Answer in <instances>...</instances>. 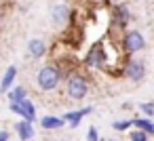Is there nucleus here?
Instances as JSON below:
<instances>
[{
    "mask_svg": "<svg viewBox=\"0 0 154 141\" xmlns=\"http://www.w3.org/2000/svg\"><path fill=\"white\" fill-rule=\"evenodd\" d=\"M9 112L19 116L21 120H28V122H36V118H38V110H36V103L32 99H26L21 103H9Z\"/></svg>",
    "mask_w": 154,
    "mask_h": 141,
    "instance_id": "0eeeda50",
    "label": "nucleus"
},
{
    "mask_svg": "<svg viewBox=\"0 0 154 141\" xmlns=\"http://www.w3.org/2000/svg\"><path fill=\"white\" fill-rule=\"evenodd\" d=\"M129 141H150V135L139 130V128H131L129 130Z\"/></svg>",
    "mask_w": 154,
    "mask_h": 141,
    "instance_id": "a211bd4d",
    "label": "nucleus"
},
{
    "mask_svg": "<svg viewBox=\"0 0 154 141\" xmlns=\"http://www.w3.org/2000/svg\"><path fill=\"white\" fill-rule=\"evenodd\" d=\"M47 53H49V46H47V42H45L42 38H32V40H28V55H30L32 59H42Z\"/></svg>",
    "mask_w": 154,
    "mask_h": 141,
    "instance_id": "f8f14e48",
    "label": "nucleus"
},
{
    "mask_svg": "<svg viewBox=\"0 0 154 141\" xmlns=\"http://www.w3.org/2000/svg\"><path fill=\"white\" fill-rule=\"evenodd\" d=\"M101 141H108V139H101Z\"/></svg>",
    "mask_w": 154,
    "mask_h": 141,
    "instance_id": "4be33fe9",
    "label": "nucleus"
},
{
    "mask_svg": "<svg viewBox=\"0 0 154 141\" xmlns=\"http://www.w3.org/2000/svg\"><path fill=\"white\" fill-rule=\"evenodd\" d=\"M108 141H114V139H108Z\"/></svg>",
    "mask_w": 154,
    "mask_h": 141,
    "instance_id": "5701e85b",
    "label": "nucleus"
},
{
    "mask_svg": "<svg viewBox=\"0 0 154 141\" xmlns=\"http://www.w3.org/2000/svg\"><path fill=\"white\" fill-rule=\"evenodd\" d=\"M87 141H101L97 126H89V128H87Z\"/></svg>",
    "mask_w": 154,
    "mask_h": 141,
    "instance_id": "6ab92c4d",
    "label": "nucleus"
},
{
    "mask_svg": "<svg viewBox=\"0 0 154 141\" xmlns=\"http://www.w3.org/2000/svg\"><path fill=\"white\" fill-rule=\"evenodd\" d=\"M7 99H9V103H21V101L30 99V93H28V88H26V86L15 84V86L7 93Z\"/></svg>",
    "mask_w": 154,
    "mask_h": 141,
    "instance_id": "4468645a",
    "label": "nucleus"
},
{
    "mask_svg": "<svg viewBox=\"0 0 154 141\" xmlns=\"http://www.w3.org/2000/svg\"><path fill=\"white\" fill-rule=\"evenodd\" d=\"M63 93L70 101H82L91 93V82L80 72H72L63 80Z\"/></svg>",
    "mask_w": 154,
    "mask_h": 141,
    "instance_id": "7ed1b4c3",
    "label": "nucleus"
},
{
    "mask_svg": "<svg viewBox=\"0 0 154 141\" xmlns=\"http://www.w3.org/2000/svg\"><path fill=\"white\" fill-rule=\"evenodd\" d=\"M0 23H2V13H0Z\"/></svg>",
    "mask_w": 154,
    "mask_h": 141,
    "instance_id": "412c9836",
    "label": "nucleus"
},
{
    "mask_svg": "<svg viewBox=\"0 0 154 141\" xmlns=\"http://www.w3.org/2000/svg\"><path fill=\"white\" fill-rule=\"evenodd\" d=\"M93 105H85V107H78V110H68L61 118L66 120V124L70 126V128H78L80 126V122H82V118H87V116H91L93 114Z\"/></svg>",
    "mask_w": 154,
    "mask_h": 141,
    "instance_id": "6e6552de",
    "label": "nucleus"
},
{
    "mask_svg": "<svg viewBox=\"0 0 154 141\" xmlns=\"http://www.w3.org/2000/svg\"><path fill=\"white\" fill-rule=\"evenodd\" d=\"M40 126H42L45 130H59V128H63V126H66V120H63L61 116L47 114V116H42V118H40Z\"/></svg>",
    "mask_w": 154,
    "mask_h": 141,
    "instance_id": "ddd939ff",
    "label": "nucleus"
},
{
    "mask_svg": "<svg viewBox=\"0 0 154 141\" xmlns=\"http://www.w3.org/2000/svg\"><path fill=\"white\" fill-rule=\"evenodd\" d=\"M36 86L38 91L42 93H53L61 86V82L66 80V74L63 70L57 65V63H45L38 72H36Z\"/></svg>",
    "mask_w": 154,
    "mask_h": 141,
    "instance_id": "f257e3e1",
    "label": "nucleus"
},
{
    "mask_svg": "<svg viewBox=\"0 0 154 141\" xmlns=\"http://www.w3.org/2000/svg\"><path fill=\"white\" fill-rule=\"evenodd\" d=\"M15 133L19 137V141H32L34 135H36V128H34V122H28V120H17L15 122Z\"/></svg>",
    "mask_w": 154,
    "mask_h": 141,
    "instance_id": "9d476101",
    "label": "nucleus"
},
{
    "mask_svg": "<svg viewBox=\"0 0 154 141\" xmlns=\"http://www.w3.org/2000/svg\"><path fill=\"white\" fill-rule=\"evenodd\" d=\"M120 49L127 57L131 55H137L146 49V38L139 30H125L122 36H120Z\"/></svg>",
    "mask_w": 154,
    "mask_h": 141,
    "instance_id": "20e7f679",
    "label": "nucleus"
},
{
    "mask_svg": "<svg viewBox=\"0 0 154 141\" xmlns=\"http://www.w3.org/2000/svg\"><path fill=\"white\" fill-rule=\"evenodd\" d=\"M137 112L143 118H154V101H141V103H137Z\"/></svg>",
    "mask_w": 154,
    "mask_h": 141,
    "instance_id": "f3484780",
    "label": "nucleus"
},
{
    "mask_svg": "<svg viewBox=\"0 0 154 141\" xmlns=\"http://www.w3.org/2000/svg\"><path fill=\"white\" fill-rule=\"evenodd\" d=\"M133 21V13H131V7L127 2H120V4H114L112 11H110V30H127L129 23Z\"/></svg>",
    "mask_w": 154,
    "mask_h": 141,
    "instance_id": "39448f33",
    "label": "nucleus"
},
{
    "mask_svg": "<svg viewBox=\"0 0 154 141\" xmlns=\"http://www.w3.org/2000/svg\"><path fill=\"white\" fill-rule=\"evenodd\" d=\"M133 128H139V130L148 133L150 137H154V118H143V116H135V118H133Z\"/></svg>",
    "mask_w": 154,
    "mask_h": 141,
    "instance_id": "2eb2a0df",
    "label": "nucleus"
},
{
    "mask_svg": "<svg viewBox=\"0 0 154 141\" xmlns=\"http://www.w3.org/2000/svg\"><path fill=\"white\" fill-rule=\"evenodd\" d=\"M127 80H131V82H141L143 78H146V63L141 61V59H131V57H127V61L122 63V72H120Z\"/></svg>",
    "mask_w": 154,
    "mask_h": 141,
    "instance_id": "423d86ee",
    "label": "nucleus"
},
{
    "mask_svg": "<svg viewBox=\"0 0 154 141\" xmlns=\"http://www.w3.org/2000/svg\"><path fill=\"white\" fill-rule=\"evenodd\" d=\"M11 139V133L7 128H0V141H9Z\"/></svg>",
    "mask_w": 154,
    "mask_h": 141,
    "instance_id": "aec40b11",
    "label": "nucleus"
},
{
    "mask_svg": "<svg viewBox=\"0 0 154 141\" xmlns=\"http://www.w3.org/2000/svg\"><path fill=\"white\" fill-rule=\"evenodd\" d=\"M82 68L93 70V72H103L108 70V38L97 40L89 46V51L82 57Z\"/></svg>",
    "mask_w": 154,
    "mask_h": 141,
    "instance_id": "f03ea898",
    "label": "nucleus"
},
{
    "mask_svg": "<svg viewBox=\"0 0 154 141\" xmlns=\"http://www.w3.org/2000/svg\"><path fill=\"white\" fill-rule=\"evenodd\" d=\"M51 19H53L55 23H59V26L70 23V19H72V9H70L68 4H55V7L51 9Z\"/></svg>",
    "mask_w": 154,
    "mask_h": 141,
    "instance_id": "9b49d317",
    "label": "nucleus"
},
{
    "mask_svg": "<svg viewBox=\"0 0 154 141\" xmlns=\"http://www.w3.org/2000/svg\"><path fill=\"white\" fill-rule=\"evenodd\" d=\"M112 128L116 133H129L133 128V118H122V120H114L112 122Z\"/></svg>",
    "mask_w": 154,
    "mask_h": 141,
    "instance_id": "dca6fc26",
    "label": "nucleus"
},
{
    "mask_svg": "<svg viewBox=\"0 0 154 141\" xmlns=\"http://www.w3.org/2000/svg\"><path fill=\"white\" fill-rule=\"evenodd\" d=\"M19 74V68L17 65H9L2 74V80H0V95H7L13 86H15V78Z\"/></svg>",
    "mask_w": 154,
    "mask_h": 141,
    "instance_id": "1a4fd4ad",
    "label": "nucleus"
}]
</instances>
